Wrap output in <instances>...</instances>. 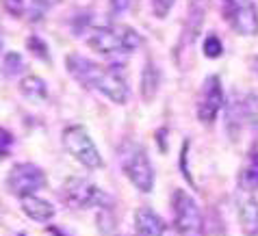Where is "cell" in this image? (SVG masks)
I'll use <instances>...</instances> for the list:
<instances>
[{"mask_svg":"<svg viewBox=\"0 0 258 236\" xmlns=\"http://www.w3.org/2000/svg\"><path fill=\"white\" fill-rule=\"evenodd\" d=\"M66 65L70 69V74L78 78L83 85L98 89L100 94H104L106 98H111L115 104H124L128 100V87L126 83L115 74V71L106 69L98 63L85 59L81 54H70L66 59Z\"/></svg>","mask_w":258,"mask_h":236,"instance_id":"6da1fadb","label":"cell"},{"mask_svg":"<svg viewBox=\"0 0 258 236\" xmlns=\"http://www.w3.org/2000/svg\"><path fill=\"white\" fill-rule=\"evenodd\" d=\"M63 145L70 152L74 161H78L83 167L87 169H100L104 165L102 156H100L96 143L91 141L89 132L83 126H70L63 132Z\"/></svg>","mask_w":258,"mask_h":236,"instance_id":"7a4b0ae2","label":"cell"},{"mask_svg":"<svg viewBox=\"0 0 258 236\" xmlns=\"http://www.w3.org/2000/svg\"><path fill=\"white\" fill-rule=\"evenodd\" d=\"M174 225L182 236H200L202 234V212L196 199L182 189L174 193Z\"/></svg>","mask_w":258,"mask_h":236,"instance_id":"3957f363","label":"cell"},{"mask_svg":"<svg viewBox=\"0 0 258 236\" xmlns=\"http://www.w3.org/2000/svg\"><path fill=\"white\" fill-rule=\"evenodd\" d=\"M63 202L72 208H91V206H102L106 195L96 184H91L85 178H68L63 184Z\"/></svg>","mask_w":258,"mask_h":236,"instance_id":"277c9868","label":"cell"},{"mask_svg":"<svg viewBox=\"0 0 258 236\" xmlns=\"http://www.w3.org/2000/svg\"><path fill=\"white\" fill-rule=\"evenodd\" d=\"M44 184H46L44 171L37 165H33V163H20L7 176V187L20 197L35 195L39 189H44Z\"/></svg>","mask_w":258,"mask_h":236,"instance_id":"5b68a950","label":"cell"},{"mask_svg":"<svg viewBox=\"0 0 258 236\" xmlns=\"http://www.w3.org/2000/svg\"><path fill=\"white\" fill-rule=\"evenodd\" d=\"M121 167H124V174L128 176V180H131L141 193L152 191V187H154V171H152V165H150L148 154L143 152L141 147H133L128 154H124Z\"/></svg>","mask_w":258,"mask_h":236,"instance_id":"8992f818","label":"cell"},{"mask_svg":"<svg viewBox=\"0 0 258 236\" xmlns=\"http://www.w3.org/2000/svg\"><path fill=\"white\" fill-rule=\"evenodd\" d=\"M224 106V89L219 76H209L202 85V94L198 100V117L202 124H213Z\"/></svg>","mask_w":258,"mask_h":236,"instance_id":"52a82bcc","label":"cell"},{"mask_svg":"<svg viewBox=\"0 0 258 236\" xmlns=\"http://www.w3.org/2000/svg\"><path fill=\"white\" fill-rule=\"evenodd\" d=\"M87 46L91 50H96V52H100V54L128 52V50H126V41H124V33H121V26L94 28L91 35L87 37Z\"/></svg>","mask_w":258,"mask_h":236,"instance_id":"ba28073f","label":"cell"},{"mask_svg":"<svg viewBox=\"0 0 258 236\" xmlns=\"http://www.w3.org/2000/svg\"><path fill=\"white\" fill-rule=\"evenodd\" d=\"M232 24L241 35L245 37H252V35H258V9L252 3H241L234 5V9L230 13Z\"/></svg>","mask_w":258,"mask_h":236,"instance_id":"9c48e42d","label":"cell"},{"mask_svg":"<svg viewBox=\"0 0 258 236\" xmlns=\"http://www.w3.org/2000/svg\"><path fill=\"white\" fill-rule=\"evenodd\" d=\"M135 236H165V223L150 208H139L135 212Z\"/></svg>","mask_w":258,"mask_h":236,"instance_id":"30bf717a","label":"cell"},{"mask_svg":"<svg viewBox=\"0 0 258 236\" xmlns=\"http://www.w3.org/2000/svg\"><path fill=\"white\" fill-rule=\"evenodd\" d=\"M239 221L245 236H258V202L252 195L239 199Z\"/></svg>","mask_w":258,"mask_h":236,"instance_id":"8fae6325","label":"cell"},{"mask_svg":"<svg viewBox=\"0 0 258 236\" xmlns=\"http://www.w3.org/2000/svg\"><path fill=\"white\" fill-rule=\"evenodd\" d=\"M22 210L35 221H50L54 217V208L50 206L46 199H41L37 195H26L22 197Z\"/></svg>","mask_w":258,"mask_h":236,"instance_id":"7c38bea8","label":"cell"},{"mask_svg":"<svg viewBox=\"0 0 258 236\" xmlns=\"http://www.w3.org/2000/svg\"><path fill=\"white\" fill-rule=\"evenodd\" d=\"M20 91H22V96L33 100V102H44L48 98V87L46 83L41 81L39 76L35 74H28L22 78V83H20Z\"/></svg>","mask_w":258,"mask_h":236,"instance_id":"4fadbf2b","label":"cell"},{"mask_svg":"<svg viewBox=\"0 0 258 236\" xmlns=\"http://www.w3.org/2000/svg\"><path fill=\"white\" fill-rule=\"evenodd\" d=\"M156 91H159V69L152 61H148L141 71V98L146 102H152Z\"/></svg>","mask_w":258,"mask_h":236,"instance_id":"5bb4252c","label":"cell"},{"mask_svg":"<svg viewBox=\"0 0 258 236\" xmlns=\"http://www.w3.org/2000/svg\"><path fill=\"white\" fill-rule=\"evenodd\" d=\"M204 20V5L202 0H193L189 7V20H187V31H184V44H193V39L198 37L200 28H202Z\"/></svg>","mask_w":258,"mask_h":236,"instance_id":"9a60e30c","label":"cell"},{"mask_svg":"<svg viewBox=\"0 0 258 236\" xmlns=\"http://www.w3.org/2000/svg\"><path fill=\"white\" fill-rule=\"evenodd\" d=\"M22 69H24V59H22V54H20V52H7V54H5L3 74H5L7 78L18 76Z\"/></svg>","mask_w":258,"mask_h":236,"instance_id":"2e32d148","label":"cell"},{"mask_svg":"<svg viewBox=\"0 0 258 236\" xmlns=\"http://www.w3.org/2000/svg\"><path fill=\"white\" fill-rule=\"evenodd\" d=\"M241 182H243V187H245L247 191L258 189V152L252 154V159H249L247 167H245V171H243V176H241Z\"/></svg>","mask_w":258,"mask_h":236,"instance_id":"e0dca14e","label":"cell"},{"mask_svg":"<svg viewBox=\"0 0 258 236\" xmlns=\"http://www.w3.org/2000/svg\"><path fill=\"white\" fill-rule=\"evenodd\" d=\"M61 0H33L31 3V9H28V16H31V20H35V22H39L41 18L46 16V13L52 9V7H56Z\"/></svg>","mask_w":258,"mask_h":236,"instance_id":"ac0fdd59","label":"cell"},{"mask_svg":"<svg viewBox=\"0 0 258 236\" xmlns=\"http://www.w3.org/2000/svg\"><path fill=\"white\" fill-rule=\"evenodd\" d=\"M98 230H100V234H102V236H119L115 219H113V214L109 210H104V212L98 214Z\"/></svg>","mask_w":258,"mask_h":236,"instance_id":"d6986e66","label":"cell"},{"mask_svg":"<svg viewBox=\"0 0 258 236\" xmlns=\"http://www.w3.org/2000/svg\"><path fill=\"white\" fill-rule=\"evenodd\" d=\"M224 52V44L219 41V37H215V35H209L204 41V56H209V59H217Z\"/></svg>","mask_w":258,"mask_h":236,"instance_id":"ffe728a7","label":"cell"},{"mask_svg":"<svg viewBox=\"0 0 258 236\" xmlns=\"http://www.w3.org/2000/svg\"><path fill=\"white\" fill-rule=\"evenodd\" d=\"M176 0H152V11L154 16L159 20H165L167 18V13L171 11V7H174Z\"/></svg>","mask_w":258,"mask_h":236,"instance_id":"44dd1931","label":"cell"},{"mask_svg":"<svg viewBox=\"0 0 258 236\" xmlns=\"http://www.w3.org/2000/svg\"><path fill=\"white\" fill-rule=\"evenodd\" d=\"M11 147H13V137L11 132H7L5 128H0V161L7 159L11 154Z\"/></svg>","mask_w":258,"mask_h":236,"instance_id":"7402d4cb","label":"cell"},{"mask_svg":"<svg viewBox=\"0 0 258 236\" xmlns=\"http://www.w3.org/2000/svg\"><path fill=\"white\" fill-rule=\"evenodd\" d=\"M26 46L31 48V52H35V54L39 56V59H44V61H48V59H50L48 52H46L48 48H46V44H44V41H41L39 37H31V39L26 41Z\"/></svg>","mask_w":258,"mask_h":236,"instance_id":"603a6c76","label":"cell"},{"mask_svg":"<svg viewBox=\"0 0 258 236\" xmlns=\"http://www.w3.org/2000/svg\"><path fill=\"white\" fill-rule=\"evenodd\" d=\"M128 5H131V0H109V13H111V18H119L121 13L128 9Z\"/></svg>","mask_w":258,"mask_h":236,"instance_id":"cb8c5ba5","label":"cell"},{"mask_svg":"<svg viewBox=\"0 0 258 236\" xmlns=\"http://www.w3.org/2000/svg\"><path fill=\"white\" fill-rule=\"evenodd\" d=\"M5 7H7V11L11 13V16H22V11H24V0H3Z\"/></svg>","mask_w":258,"mask_h":236,"instance_id":"d4e9b609","label":"cell"},{"mask_svg":"<svg viewBox=\"0 0 258 236\" xmlns=\"http://www.w3.org/2000/svg\"><path fill=\"white\" fill-rule=\"evenodd\" d=\"M221 3H224V7H226V9H228V11H230V13H232V9H234V5H236V0H221Z\"/></svg>","mask_w":258,"mask_h":236,"instance_id":"484cf974","label":"cell"},{"mask_svg":"<svg viewBox=\"0 0 258 236\" xmlns=\"http://www.w3.org/2000/svg\"><path fill=\"white\" fill-rule=\"evenodd\" d=\"M252 65H254V74L258 76V56H254V59H252Z\"/></svg>","mask_w":258,"mask_h":236,"instance_id":"4316f807","label":"cell"}]
</instances>
